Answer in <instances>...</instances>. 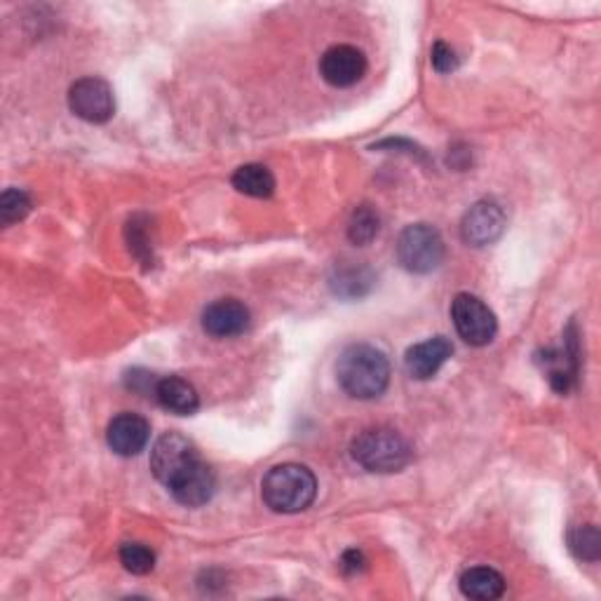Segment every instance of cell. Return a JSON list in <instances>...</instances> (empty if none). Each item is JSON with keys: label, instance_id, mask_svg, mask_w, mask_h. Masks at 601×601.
Wrapping results in <instances>:
<instances>
[{"label": "cell", "instance_id": "obj_1", "mask_svg": "<svg viewBox=\"0 0 601 601\" xmlns=\"http://www.w3.org/2000/svg\"><path fill=\"white\" fill-rule=\"evenodd\" d=\"M338 386L355 399H374L390 384V363L384 350L369 344H353L338 355Z\"/></svg>", "mask_w": 601, "mask_h": 601}, {"label": "cell", "instance_id": "obj_2", "mask_svg": "<svg viewBox=\"0 0 601 601\" xmlns=\"http://www.w3.org/2000/svg\"><path fill=\"white\" fill-rule=\"evenodd\" d=\"M264 503L277 515L304 512L315 503L317 479L310 468L298 464H283L268 470L262 485Z\"/></svg>", "mask_w": 601, "mask_h": 601}, {"label": "cell", "instance_id": "obj_3", "mask_svg": "<svg viewBox=\"0 0 601 601\" xmlns=\"http://www.w3.org/2000/svg\"><path fill=\"white\" fill-rule=\"evenodd\" d=\"M353 458L369 472L390 475L411 464V445L393 428H369L355 437L350 447Z\"/></svg>", "mask_w": 601, "mask_h": 601}, {"label": "cell", "instance_id": "obj_4", "mask_svg": "<svg viewBox=\"0 0 601 601\" xmlns=\"http://www.w3.org/2000/svg\"><path fill=\"white\" fill-rule=\"evenodd\" d=\"M397 258L409 273H432L445 262V240L430 224L407 226L397 240Z\"/></svg>", "mask_w": 601, "mask_h": 601}, {"label": "cell", "instance_id": "obj_5", "mask_svg": "<svg viewBox=\"0 0 601 601\" xmlns=\"http://www.w3.org/2000/svg\"><path fill=\"white\" fill-rule=\"evenodd\" d=\"M451 319L458 336L464 338L466 344L477 348L491 344L498 332L493 310L482 298H477L472 294H458L451 300Z\"/></svg>", "mask_w": 601, "mask_h": 601}, {"label": "cell", "instance_id": "obj_6", "mask_svg": "<svg viewBox=\"0 0 601 601\" xmlns=\"http://www.w3.org/2000/svg\"><path fill=\"white\" fill-rule=\"evenodd\" d=\"M69 109L85 123H109L115 113L113 90L102 78H80L69 90Z\"/></svg>", "mask_w": 601, "mask_h": 601}, {"label": "cell", "instance_id": "obj_7", "mask_svg": "<svg viewBox=\"0 0 601 601\" xmlns=\"http://www.w3.org/2000/svg\"><path fill=\"white\" fill-rule=\"evenodd\" d=\"M195 460H200V454L191 439L179 432H167L157 439L151 451V470L157 482L167 487L172 479L191 468Z\"/></svg>", "mask_w": 601, "mask_h": 601}, {"label": "cell", "instance_id": "obj_8", "mask_svg": "<svg viewBox=\"0 0 601 601\" xmlns=\"http://www.w3.org/2000/svg\"><path fill=\"white\" fill-rule=\"evenodd\" d=\"M506 212L493 200H479L472 205L464 222H460V237L470 247H489L506 231Z\"/></svg>", "mask_w": 601, "mask_h": 601}, {"label": "cell", "instance_id": "obj_9", "mask_svg": "<svg viewBox=\"0 0 601 601\" xmlns=\"http://www.w3.org/2000/svg\"><path fill=\"white\" fill-rule=\"evenodd\" d=\"M367 73V57L353 45H334L319 59V75L332 88H353Z\"/></svg>", "mask_w": 601, "mask_h": 601}, {"label": "cell", "instance_id": "obj_10", "mask_svg": "<svg viewBox=\"0 0 601 601\" xmlns=\"http://www.w3.org/2000/svg\"><path fill=\"white\" fill-rule=\"evenodd\" d=\"M167 489L174 496L176 503H182L186 508H200L212 500L216 491V477H214V470L205 464L203 458H200L176 479H172Z\"/></svg>", "mask_w": 601, "mask_h": 601}, {"label": "cell", "instance_id": "obj_11", "mask_svg": "<svg viewBox=\"0 0 601 601\" xmlns=\"http://www.w3.org/2000/svg\"><path fill=\"white\" fill-rule=\"evenodd\" d=\"M151 439V424L139 414H118L106 430V442L111 447L113 454L123 456V458H132L139 456Z\"/></svg>", "mask_w": 601, "mask_h": 601}, {"label": "cell", "instance_id": "obj_12", "mask_svg": "<svg viewBox=\"0 0 601 601\" xmlns=\"http://www.w3.org/2000/svg\"><path fill=\"white\" fill-rule=\"evenodd\" d=\"M249 327V308L237 298H218L203 313V329L214 338H231Z\"/></svg>", "mask_w": 601, "mask_h": 601}, {"label": "cell", "instance_id": "obj_13", "mask_svg": "<svg viewBox=\"0 0 601 601\" xmlns=\"http://www.w3.org/2000/svg\"><path fill=\"white\" fill-rule=\"evenodd\" d=\"M454 346L447 336H432L424 344H416L405 355V369L416 380H428L447 365Z\"/></svg>", "mask_w": 601, "mask_h": 601}, {"label": "cell", "instance_id": "obj_14", "mask_svg": "<svg viewBox=\"0 0 601 601\" xmlns=\"http://www.w3.org/2000/svg\"><path fill=\"white\" fill-rule=\"evenodd\" d=\"M153 395H155L160 407L170 414H176V416H191L200 407V397H197L195 388L189 384V380L179 378V376L157 378Z\"/></svg>", "mask_w": 601, "mask_h": 601}, {"label": "cell", "instance_id": "obj_15", "mask_svg": "<svg viewBox=\"0 0 601 601\" xmlns=\"http://www.w3.org/2000/svg\"><path fill=\"white\" fill-rule=\"evenodd\" d=\"M460 592H464L468 599L491 601V599L503 597L506 578L500 575L496 569L475 567L460 575Z\"/></svg>", "mask_w": 601, "mask_h": 601}, {"label": "cell", "instance_id": "obj_16", "mask_svg": "<svg viewBox=\"0 0 601 601\" xmlns=\"http://www.w3.org/2000/svg\"><path fill=\"white\" fill-rule=\"evenodd\" d=\"M233 186L237 193L249 197H271L275 191V176L266 165H243L233 174Z\"/></svg>", "mask_w": 601, "mask_h": 601}, {"label": "cell", "instance_id": "obj_17", "mask_svg": "<svg viewBox=\"0 0 601 601\" xmlns=\"http://www.w3.org/2000/svg\"><path fill=\"white\" fill-rule=\"evenodd\" d=\"M378 231H380L378 212L371 205H359L353 212L350 224H348L350 243L357 245V247H365V245H369L371 240L378 235Z\"/></svg>", "mask_w": 601, "mask_h": 601}, {"label": "cell", "instance_id": "obj_18", "mask_svg": "<svg viewBox=\"0 0 601 601\" xmlns=\"http://www.w3.org/2000/svg\"><path fill=\"white\" fill-rule=\"evenodd\" d=\"M569 548L571 552L583 559V562H597L601 554V536L594 524H583L569 531Z\"/></svg>", "mask_w": 601, "mask_h": 601}, {"label": "cell", "instance_id": "obj_19", "mask_svg": "<svg viewBox=\"0 0 601 601\" xmlns=\"http://www.w3.org/2000/svg\"><path fill=\"white\" fill-rule=\"evenodd\" d=\"M120 564L134 575H146L155 567V554L151 548L142 543H125L120 548Z\"/></svg>", "mask_w": 601, "mask_h": 601}, {"label": "cell", "instance_id": "obj_20", "mask_svg": "<svg viewBox=\"0 0 601 601\" xmlns=\"http://www.w3.org/2000/svg\"><path fill=\"white\" fill-rule=\"evenodd\" d=\"M31 212V197L19 191V189H8L3 195H0V218H3L6 226H12Z\"/></svg>", "mask_w": 601, "mask_h": 601}, {"label": "cell", "instance_id": "obj_21", "mask_svg": "<svg viewBox=\"0 0 601 601\" xmlns=\"http://www.w3.org/2000/svg\"><path fill=\"white\" fill-rule=\"evenodd\" d=\"M128 235H130V249L134 252V256L142 258V262L149 264L151 258V240L146 237V224H139V216H134L130 226H128Z\"/></svg>", "mask_w": 601, "mask_h": 601}, {"label": "cell", "instance_id": "obj_22", "mask_svg": "<svg viewBox=\"0 0 601 601\" xmlns=\"http://www.w3.org/2000/svg\"><path fill=\"white\" fill-rule=\"evenodd\" d=\"M432 67L437 73H451L458 69V57L447 43H437L432 48Z\"/></svg>", "mask_w": 601, "mask_h": 601}, {"label": "cell", "instance_id": "obj_23", "mask_svg": "<svg viewBox=\"0 0 601 601\" xmlns=\"http://www.w3.org/2000/svg\"><path fill=\"white\" fill-rule=\"evenodd\" d=\"M365 567H367V559H365V554L359 552V550H348V552H344V557H340V562H338V569L344 571L346 575L363 573Z\"/></svg>", "mask_w": 601, "mask_h": 601}]
</instances>
